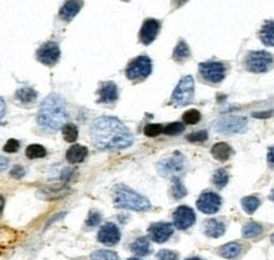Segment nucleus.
<instances>
[{"instance_id":"8fccbe9b","label":"nucleus","mask_w":274,"mask_h":260,"mask_svg":"<svg viewBox=\"0 0 274 260\" xmlns=\"http://www.w3.org/2000/svg\"><path fill=\"white\" fill-rule=\"evenodd\" d=\"M271 242L274 244V234H273L272 237H271Z\"/></svg>"},{"instance_id":"7ed1b4c3","label":"nucleus","mask_w":274,"mask_h":260,"mask_svg":"<svg viewBox=\"0 0 274 260\" xmlns=\"http://www.w3.org/2000/svg\"><path fill=\"white\" fill-rule=\"evenodd\" d=\"M114 203L120 209L133 211H148L151 209L149 200L122 184L117 185L114 190Z\"/></svg>"},{"instance_id":"a211bd4d","label":"nucleus","mask_w":274,"mask_h":260,"mask_svg":"<svg viewBox=\"0 0 274 260\" xmlns=\"http://www.w3.org/2000/svg\"><path fill=\"white\" fill-rule=\"evenodd\" d=\"M88 154V149L81 145H73L66 151L65 158L71 164H77L83 162Z\"/></svg>"},{"instance_id":"72a5a7b5","label":"nucleus","mask_w":274,"mask_h":260,"mask_svg":"<svg viewBox=\"0 0 274 260\" xmlns=\"http://www.w3.org/2000/svg\"><path fill=\"white\" fill-rule=\"evenodd\" d=\"M183 121L187 124H196L202 118L201 113L197 109H190L183 114Z\"/></svg>"},{"instance_id":"ddd939ff","label":"nucleus","mask_w":274,"mask_h":260,"mask_svg":"<svg viewBox=\"0 0 274 260\" xmlns=\"http://www.w3.org/2000/svg\"><path fill=\"white\" fill-rule=\"evenodd\" d=\"M150 239L157 243L166 242L174 234V227L169 223H154L148 228Z\"/></svg>"},{"instance_id":"f3484780","label":"nucleus","mask_w":274,"mask_h":260,"mask_svg":"<svg viewBox=\"0 0 274 260\" xmlns=\"http://www.w3.org/2000/svg\"><path fill=\"white\" fill-rule=\"evenodd\" d=\"M99 103H113L118 99V88L113 81H106L99 89Z\"/></svg>"},{"instance_id":"f257e3e1","label":"nucleus","mask_w":274,"mask_h":260,"mask_svg":"<svg viewBox=\"0 0 274 260\" xmlns=\"http://www.w3.org/2000/svg\"><path fill=\"white\" fill-rule=\"evenodd\" d=\"M90 135L93 144L104 150L124 149L134 142L127 126L117 118L109 116L95 119L91 125Z\"/></svg>"},{"instance_id":"49530a36","label":"nucleus","mask_w":274,"mask_h":260,"mask_svg":"<svg viewBox=\"0 0 274 260\" xmlns=\"http://www.w3.org/2000/svg\"><path fill=\"white\" fill-rule=\"evenodd\" d=\"M3 207H4V199H3L2 196H0V215L2 214Z\"/></svg>"},{"instance_id":"c85d7f7f","label":"nucleus","mask_w":274,"mask_h":260,"mask_svg":"<svg viewBox=\"0 0 274 260\" xmlns=\"http://www.w3.org/2000/svg\"><path fill=\"white\" fill-rule=\"evenodd\" d=\"M259 206H261V200L255 196H248L242 199V207L248 214H253Z\"/></svg>"},{"instance_id":"b1692460","label":"nucleus","mask_w":274,"mask_h":260,"mask_svg":"<svg viewBox=\"0 0 274 260\" xmlns=\"http://www.w3.org/2000/svg\"><path fill=\"white\" fill-rule=\"evenodd\" d=\"M190 55H191V51H190L188 44L184 41H180L179 43H178V45L176 46V48L174 50L173 58L175 61L181 62V61L186 60V59H188L190 57Z\"/></svg>"},{"instance_id":"dca6fc26","label":"nucleus","mask_w":274,"mask_h":260,"mask_svg":"<svg viewBox=\"0 0 274 260\" xmlns=\"http://www.w3.org/2000/svg\"><path fill=\"white\" fill-rule=\"evenodd\" d=\"M83 0H66L59 11V16L65 21H71L83 8Z\"/></svg>"},{"instance_id":"bb28decb","label":"nucleus","mask_w":274,"mask_h":260,"mask_svg":"<svg viewBox=\"0 0 274 260\" xmlns=\"http://www.w3.org/2000/svg\"><path fill=\"white\" fill-rule=\"evenodd\" d=\"M26 157L29 160H34V159H41L46 155V149L41 145L33 144L27 147L26 149Z\"/></svg>"},{"instance_id":"2f4dec72","label":"nucleus","mask_w":274,"mask_h":260,"mask_svg":"<svg viewBox=\"0 0 274 260\" xmlns=\"http://www.w3.org/2000/svg\"><path fill=\"white\" fill-rule=\"evenodd\" d=\"M172 195L175 199H181L187 195V189L184 188L180 178L173 179V187H172Z\"/></svg>"},{"instance_id":"39448f33","label":"nucleus","mask_w":274,"mask_h":260,"mask_svg":"<svg viewBox=\"0 0 274 260\" xmlns=\"http://www.w3.org/2000/svg\"><path fill=\"white\" fill-rule=\"evenodd\" d=\"M274 65V57L265 50L250 51L246 57V68L253 73H266Z\"/></svg>"},{"instance_id":"1a4fd4ad","label":"nucleus","mask_w":274,"mask_h":260,"mask_svg":"<svg viewBox=\"0 0 274 260\" xmlns=\"http://www.w3.org/2000/svg\"><path fill=\"white\" fill-rule=\"evenodd\" d=\"M199 72L207 81L212 84H219L225 77L226 68L222 62L207 61L199 64Z\"/></svg>"},{"instance_id":"7c9ffc66","label":"nucleus","mask_w":274,"mask_h":260,"mask_svg":"<svg viewBox=\"0 0 274 260\" xmlns=\"http://www.w3.org/2000/svg\"><path fill=\"white\" fill-rule=\"evenodd\" d=\"M213 183L218 189H223L228 183V174L224 168L218 169L213 175Z\"/></svg>"},{"instance_id":"37998d69","label":"nucleus","mask_w":274,"mask_h":260,"mask_svg":"<svg viewBox=\"0 0 274 260\" xmlns=\"http://www.w3.org/2000/svg\"><path fill=\"white\" fill-rule=\"evenodd\" d=\"M5 114V104L2 99H0V119H1Z\"/></svg>"},{"instance_id":"393cba45","label":"nucleus","mask_w":274,"mask_h":260,"mask_svg":"<svg viewBox=\"0 0 274 260\" xmlns=\"http://www.w3.org/2000/svg\"><path fill=\"white\" fill-rule=\"evenodd\" d=\"M263 233V226L256 222H250L247 225H244L242 229V236L247 239L255 238Z\"/></svg>"},{"instance_id":"f8f14e48","label":"nucleus","mask_w":274,"mask_h":260,"mask_svg":"<svg viewBox=\"0 0 274 260\" xmlns=\"http://www.w3.org/2000/svg\"><path fill=\"white\" fill-rule=\"evenodd\" d=\"M222 205L221 197L213 192H206L201 195L196 202V206L199 211L205 214L217 213Z\"/></svg>"},{"instance_id":"2eb2a0df","label":"nucleus","mask_w":274,"mask_h":260,"mask_svg":"<svg viewBox=\"0 0 274 260\" xmlns=\"http://www.w3.org/2000/svg\"><path fill=\"white\" fill-rule=\"evenodd\" d=\"M120 230L114 223H106V224L100 229V232L98 234V240L101 243L107 245V247H113V245L117 244L120 241Z\"/></svg>"},{"instance_id":"09e8293b","label":"nucleus","mask_w":274,"mask_h":260,"mask_svg":"<svg viewBox=\"0 0 274 260\" xmlns=\"http://www.w3.org/2000/svg\"><path fill=\"white\" fill-rule=\"evenodd\" d=\"M187 260H202V259H199V258H197V257H192V258H189V259H187Z\"/></svg>"},{"instance_id":"ea45409f","label":"nucleus","mask_w":274,"mask_h":260,"mask_svg":"<svg viewBox=\"0 0 274 260\" xmlns=\"http://www.w3.org/2000/svg\"><path fill=\"white\" fill-rule=\"evenodd\" d=\"M25 169L24 167H21V166H14L12 168V170L10 172V175L13 177V178H15V179H20V178H23L25 176Z\"/></svg>"},{"instance_id":"a19ab883","label":"nucleus","mask_w":274,"mask_h":260,"mask_svg":"<svg viewBox=\"0 0 274 260\" xmlns=\"http://www.w3.org/2000/svg\"><path fill=\"white\" fill-rule=\"evenodd\" d=\"M8 165H9V161L3 157H0V172H2V170H5L8 168Z\"/></svg>"},{"instance_id":"0eeeda50","label":"nucleus","mask_w":274,"mask_h":260,"mask_svg":"<svg viewBox=\"0 0 274 260\" xmlns=\"http://www.w3.org/2000/svg\"><path fill=\"white\" fill-rule=\"evenodd\" d=\"M152 72V62L148 57L140 56L131 61L125 70V75L131 80L146 78Z\"/></svg>"},{"instance_id":"a18cd8bd","label":"nucleus","mask_w":274,"mask_h":260,"mask_svg":"<svg viewBox=\"0 0 274 260\" xmlns=\"http://www.w3.org/2000/svg\"><path fill=\"white\" fill-rule=\"evenodd\" d=\"M254 116L255 117H257V118H267V117H269V116H271V113H261V114H254Z\"/></svg>"},{"instance_id":"de8ad7c7","label":"nucleus","mask_w":274,"mask_h":260,"mask_svg":"<svg viewBox=\"0 0 274 260\" xmlns=\"http://www.w3.org/2000/svg\"><path fill=\"white\" fill-rule=\"evenodd\" d=\"M271 200H273V202H274V190L272 191V194L270 195V197H269Z\"/></svg>"},{"instance_id":"412c9836","label":"nucleus","mask_w":274,"mask_h":260,"mask_svg":"<svg viewBox=\"0 0 274 260\" xmlns=\"http://www.w3.org/2000/svg\"><path fill=\"white\" fill-rule=\"evenodd\" d=\"M131 251L137 256H147L151 252L150 243L146 237H139L133 242Z\"/></svg>"},{"instance_id":"e433bc0d","label":"nucleus","mask_w":274,"mask_h":260,"mask_svg":"<svg viewBox=\"0 0 274 260\" xmlns=\"http://www.w3.org/2000/svg\"><path fill=\"white\" fill-rule=\"evenodd\" d=\"M157 258L159 260H178L179 259V255L176 252L168 251V250H162L159 252L157 255Z\"/></svg>"},{"instance_id":"20e7f679","label":"nucleus","mask_w":274,"mask_h":260,"mask_svg":"<svg viewBox=\"0 0 274 260\" xmlns=\"http://www.w3.org/2000/svg\"><path fill=\"white\" fill-rule=\"evenodd\" d=\"M187 166V161L183 155L176 152L173 157L161 161L158 165V170L163 177L176 179L186 173Z\"/></svg>"},{"instance_id":"9d476101","label":"nucleus","mask_w":274,"mask_h":260,"mask_svg":"<svg viewBox=\"0 0 274 260\" xmlns=\"http://www.w3.org/2000/svg\"><path fill=\"white\" fill-rule=\"evenodd\" d=\"M60 58V48L55 42H47L36 51V59L48 66L55 65Z\"/></svg>"},{"instance_id":"4c0bfd02","label":"nucleus","mask_w":274,"mask_h":260,"mask_svg":"<svg viewBox=\"0 0 274 260\" xmlns=\"http://www.w3.org/2000/svg\"><path fill=\"white\" fill-rule=\"evenodd\" d=\"M19 149V142L16 139H9L3 147V151L8 153H15Z\"/></svg>"},{"instance_id":"f03ea898","label":"nucleus","mask_w":274,"mask_h":260,"mask_svg":"<svg viewBox=\"0 0 274 260\" xmlns=\"http://www.w3.org/2000/svg\"><path fill=\"white\" fill-rule=\"evenodd\" d=\"M69 114L60 95L50 93L41 103L38 113V123L42 129L50 132L60 130L66 123Z\"/></svg>"},{"instance_id":"aec40b11","label":"nucleus","mask_w":274,"mask_h":260,"mask_svg":"<svg viewBox=\"0 0 274 260\" xmlns=\"http://www.w3.org/2000/svg\"><path fill=\"white\" fill-rule=\"evenodd\" d=\"M211 153L214 159H217L218 161H221V162H225L231 158L233 149L231 148V146L225 143H218L212 147Z\"/></svg>"},{"instance_id":"6e6552de","label":"nucleus","mask_w":274,"mask_h":260,"mask_svg":"<svg viewBox=\"0 0 274 260\" xmlns=\"http://www.w3.org/2000/svg\"><path fill=\"white\" fill-rule=\"evenodd\" d=\"M248 128V120L243 117H226L216 124V131L222 134H238Z\"/></svg>"},{"instance_id":"c03bdc74","label":"nucleus","mask_w":274,"mask_h":260,"mask_svg":"<svg viewBox=\"0 0 274 260\" xmlns=\"http://www.w3.org/2000/svg\"><path fill=\"white\" fill-rule=\"evenodd\" d=\"M188 0H173V5L176 6V8H179V6L183 5Z\"/></svg>"},{"instance_id":"79ce46f5","label":"nucleus","mask_w":274,"mask_h":260,"mask_svg":"<svg viewBox=\"0 0 274 260\" xmlns=\"http://www.w3.org/2000/svg\"><path fill=\"white\" fill-rule=\"evenodd\" d=\"M268 161L272 166H274V147H271L268 152Z\"/></svg>"},{"instance_id":"4468645a","label":"nucleus","mask_w":274,"mask_h":260,"mask_svg":"<svg viewBox=\"0 0 274 260\" xmlns=\"http://www.w3.org/2000/svg\"><path fill=\"white\" fill-rule=\"evenodd\" d=\"M160 21L153 18L146 19L142 28H140L139 41L145 44V45H149V44H151L155 39H157V36L160 32Z\"/></svg>"},{"instance_id":"cd10ccee","label":"nucleus","mask_w":274,"mask_h":260,"mask_svg":"<svg viewBox=\"0 0 274 260\" xmlns=\"http://www.w3.org/2000/svg\"><path fill=\"white\" fill-rule=\"evenodd\" d=\"M36 96H38L36 91L29 87L21 88L16 91V98L23 103H31L36 99Z\"/></svg>"},{"instance_id":"6ab92c4d","label":"nucleus","mask_w":274,"mask_h":260,"mask_svg":"<svg viewBox=\"0 0 274 260\" xmlns=\"http://www.w3.org/2000/svg\"><path fill=\"white\" fill-rule=\"evenodd\" d=\"M225 225L223 222L212 219L206 223L205 234L211 238H220L225 234Z\"/></svg>"},{"instance_id":"c756f323","label":"nucleus","mask_w":274,"mask_h":260,"mask_svg":"<svg viewBox=\"0 0 274 260\" xmlns=\"http://www.w3.org/2000/svg\"><path fill=\"white\" fill-rule=\"evenodd\" d=\"M90 260H119V257L115 252L107 251V250H99L93 252Z\"/></svg>"},{"instance_id":"5701e85b","label":"nucleus","mask_w":274,"mask_h":260,"mask_svg":"<svg viewBox=\"0 0 274 260\" xmlns=\"http://www.w3.org/2000/svg\"><path fill=\"white\" fill-rule=\"evenodd\" d=\"M242 247L237 242H232L223 245L220 249V255L226 259H235L240 255Z\"/></svg>"},{"instance_id":"c9c22d12","label":"nucleus","mask_w":274,"mask_h":260,"mask_svg":"<svg viewBox=\"0 0 274 260\" xmlns=\"http://www.w3.org/2000/svg\"><path fill=\"white\" fill-rule=\"evenodd\" d=\"M207 138H208V133L206 131H198L187 136V139L190 143H203L207 140Z\"/></svg>"},{"instance_id":"4be33fe9","label":"nucleus","mask_w":274,"mask_h":260,"mask_svg":"<svg viewBox=\"0 0 274 260\" xmlns=\"http://www.w3.org/2000/svg\"><path fill=\"white\" fill-rule=\"evenodd\" d=\"M259 36L265 45L274 46V20L267 21L263 26Z\"/></svg>"},{"instance_id":"58836bf2","label":"nucleus","mask_w":274,"mask_h":260,"mask_svg":"<svg viewBox=\"0 0 274 260\" xmlns=\"http://www.w3.org/2000/svg\"><path fill=\"white\" fill-rule=\"evenodd\" d=\"M101 222V215L100 213L95 212V211H91L90 213H89V217L87 219V225L88 226H97L99 223Z\"/></svg>"},{"instance_id":"423d86ee","label":"nucleus","mask_w":274,"mask_h":260,"mask_svg":"<svg viewBox=\"0 0 274 260\" xmlns=\"http://www.w3.org/2000/svg\"><path fill=\"white\" fill-rule=\"evenodd\" d=\"M194 88V78L191 75L183 76L175 88L172 101L178 105H187L193 99Z\"/></svg>"},{"instance_id":"f704fd0d","label":"nucleus","mask_w":274,"mask_h":260,"mask_svg":"<svg viewBox=\"0 0 274 260\" xmlns=\"http://www.w3.org/2000/svg\"><path fill=\"white\" fill-rule=\"evenodd\" d=\"M163 126L161 124H148L144 130V133L149 137H155L159 136L163 132Z\"/></svg>"},{"instance_id":"a878e982","label":"nucleus","mask_w":274,"mask_h":260,"mask_svg":"<svg viewBox=\"0 0 274 260\" xmlns=\"http://www.w3.org/2000/svg\"><path fill=\"white\" fill-rule=\"evenodd\" d=\"M62 135L65 142L74 143L78 137V129L75 124L65 123L62 126Z\"/></svg>"},{"instance_id":"3c124183","label":"nucleus","mask_w":274,"mask_h":260,"mask_svg":"<svg viewBox=\"0 0 274 260\" xmlns=\"http://www.w3.org/2000/svg\"><path fill=\"white\" fill-rule=\"evenodd\" d=\"M129 260H140V259H138V258H130Z\"/></svg>"},{"instance_id":"9b49d317","label":"nucleus","mask_w":274,"mask_h":260,"mask_svg":"<svg viewBox=\"0 0 274 260\" xmlns=\"http://www.w3.org/2000/svg\"><path fill=\"white\" fill-rule=\"evenodd\" d=\"M173 221L176 228L180 230H187L195 224L196 215L191 208L187 206H180L173 213Z\"/></svg>"},{"instance_id":"473e14b6","label":"nucleus","mask_w":274,"mask_h":260,"mask_svg":"<svg viewBox=\"0 0 274 260\" xmlns=\"http://www.w3.org/2000/svg\"><path fill=\"white\" fill-rule=\"evenodd\" d=\"M184 124L180 123V122H173V123H169L167 124L166 128L163 129V133L166 135H170V136H174V135H179L181 134V133L184 131Z\"/></svg>"}]
</instances>
